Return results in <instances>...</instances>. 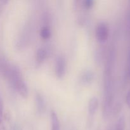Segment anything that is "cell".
Returning a JSON list of instances; mask_svg holds the SVG:
<instances>
[{
    "label": "cell",
    "instance_id": "1",
    "mask_svg": "<svg viewBox=\"0 0 130 130\" xmlns=\"http://www.w3.org/2000/svg\"><path fill=\"white\" fill-rule=\"evenodd\" d=\"M116 61V52L114 49H110L109 52L105 65L104 76V116L108 118L111 113L113 104V74Z\"/></svg>",
    "mask_w": 130,
    "mask_h": 130
},
{
    "label": "cell",
    "instance_id": "2",
    "mask_svg": "<svg viewBox=\"0 0 130 130\" xmlns=\"http://www.w3.org/2000/svg\"><path fill=\"white\" fill-rule=\"evenodd\" d=\"M6 78L10 81L15 90L21 95L22 97H27L29 94V90L27 86L22 77L20 69L17 66H11Z\"/></svg>",
    "mask_w": 130,
    "mask_h": 130
},
{
    "label": "cell",
    "instance_id": "3",
    "mask_svg": "<svg viewBox=\"0 0 130 130\" xmlns=\"http://www.w3.org/2000/svg\"><path fill=\"white\" fill-rule=\"evenodd\" d=\"M96 38L100 43H104L107 40L109 35V29L107 24L101 22L97 25L95 31Z\"/></svg>",
    "mask_w": 130,
    "mask_h": 130
},
{
    "label": "cell",
    "instance_id": "4",
    "mask_svg": "<svg viewBox=\"0 0 130 130\" xmlns=\"http://www.w3.org/2000/svg\"><path fill=\"white\" fill-rule=\"evenodd\" d=\"M66 70V59L62 56H58L55 62V74L58 78L64 76Z\"/></svg>",
    "mask_w": 130,
    "mask_h": 130
},
{
    "label": "cell",
    "instance_id": "5",
    "mask_svg": "<svg viewBox=\"0 0 130 130\" xmlns=\"http://www.w3.org/2000/svg\"><path fill=\"white\" fill-rule=\"evenodd\" d=\"M99 99L96 96H93L90 100L88 102V114L90 117H93L94 115L96 113L98 107H99Z\"/></svg>",
    "mask_w": 130,
    "mask_h": 130
},
{
    "label": "cell",
    "instance_id": "6",
    "mask_svg": "<svg viewBox=\"0 0 130 130\" xmlns=\"http://www.w3.org/2000/svg\"><path fill=\"white\" fill-rule=\"evenodd\" d=\"M11 67V66L6 60L3 58H0V75L6 78Z\"/></svg>",
    "mask_w": 130,
    "mask_h": 130
},
{
    "label": "cell",
    "instance_id": "7",
    "mask_svg": "<svg viewBox=\"0 0 130 130\" xmlns=\"http://www.w3.org/2000/svg\"><path fill=\"white\" fill-rule=\"evenodd\" d=\"M36 100L37 109L38 112L39 113H43L45 111V103L44 99L39 94H37Z\"/></svg>",
    "mask_w": 130,
    "mask_h": 130
},
{
    "label": "cell",
    "instance_id": "8",
    "mask_svg": "<svg viewBox=\"0 0 130 130\" xmlns=\"http://www.w3.org/2000/svg\"><path fill=\"white\" fill-rule=\"evenodd\" d=\"M51 121H52V130H60V122L58 116L57 114L53 111L51 114Z\"/></svg>",
    "mask_w": 130,
    "mask_h": 130
},
{
    "label": "cell",
    "instance_id": "9",
    "mask_svg": "<svg viewBox=\"0 0 130 130\" xmlns=\"http://www.w3.org/2000/svg\"><path fill=\"white\" fill-rule=\"evenodd\" d=\"M47 57V52L43 48H40L37 50L36 52V60L39 63H41Z\"/></svg>",
    "mask_w": 130,
    "mask_h": 130
},
{
    "label": "cell",
    "instance_id": "10",
    "mask_svg": "<svg viewBox=\"0 0 130 130\" xmlns=\"http://www.w3.org/2000/svg\"><path fill=\"white\" fill-rule=\"evenodd\" d=\"M94 78V74L91 71L85 72L81 76V81L83 83H90L93 81Z\"/></svg>",
    "mask_w": 130,
    "mask_h": 130
},
{
    "label": "cell",
    "instance_id": "11",
    "mask_svg": "<svg viewBox=\"0 0 130 130\" xmlns=\"http://www.w3.org/2000/svg\"><path fill=\"white\" fill-rule=\"evenodd\" d=\"M126 119L124 115L121 116L117 121L114 130H125Z\"/></svg>",
    "mask_w": 130,
    "mask_h": 130
},
{
    "label": "cell",
    "instance_id": "12",
    "mask_svg": "<svg viewBox=\"0 0 130 130\" xmlns=\"http://www.w3.org/2000/svg\"><path fill=\"white\" fill-rule=\"evenodd\" d=\"M40 35L43 39H49L51 36V31L49 28L46 27H44L43 28H42V29L41 30Z\"/></svg>",
    "mask_w": 130,
    "mask_h": 130
},
{
    "label": "cell",
    "instance_id": "13",
    "mask_svg": "<svg viewBox=\"0 0 130 130\" xmlns=\"http://www.w3.org/2000/svg\"><path fill=\"white\" fill-rule=\"evenodd\" d=\"M94 1L92 0H85L83 2V5L86 9H90L93 6Z\"/></svg>",
    "mask_w": 130,
    "mask_h": 130
},
{
    "label": "cell",
    "instance_id": "14",
    "mask_svg": "<svg viewBox=\"0 0 130 130\" xmlns=\"http://www.w3.org/2000/svg\"><path fill=\"white\" fill-rule=\"evenodd\" d=\"M3 102L2 97L0 95V125L3 119Z\"/></svg>",
    "mask_w": 130,
    "mask_h": 130
},
{
    "label": "cell",
    "instance_id": "15",
    "mask_svg": "<svg viewBox=\"0 0 130 130\" xmlns=\"http://www.w3.org/2000/svg\"><path fill=\"white\" fill-rule=\"evenodd\" d=\"M126 102L128 106L130 108V90L128 91L126 96Z\"/></svg>",
    "mask_w": 130,
    "mask_h": 130
},
{
    "label": "cell",
    "instance_id": "16",
    "mask_svg": "<svg viewBox=\"0 0 130 130\" xmlns=\"http://www.w3.org/2000/svg\"><path fill=\"white\" fill-rule=\"evenodd\" d=\"M128 62H129V63L130 64V50L129 52V54H128Z\"/></svg>",
    "mask_w": 130,
    "mask_h": 130
},
{
    "label": "cell",
    "instance_id": "17",
    "mask_svg": "<svg viewBox=\"0 0 130 130\" xmlns=\"http://www.w3.org/2000/svg\"><path fill=\"white\" fill-rule=\"evenodd\" d=\"M129 77L130 78V68H129Z\"/></svg>",
    "mask_w": 130,
    "mask_h": 130
},
{
    "label": "cell",
    "instance_id": "18",
    "mask_svg": "<svg viewBox=\"0 0 130 130\" xmlns=\"http://www.w3.org/2000/svg\"><path fill=\"white\" fill-rule=\"evenodd\" d=\"M109 130H112V129H109Z\"/></svg>",
    "mask_w": 130,
    "mask_h": 130
}]
</instances>
